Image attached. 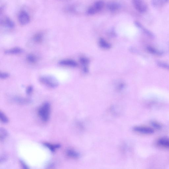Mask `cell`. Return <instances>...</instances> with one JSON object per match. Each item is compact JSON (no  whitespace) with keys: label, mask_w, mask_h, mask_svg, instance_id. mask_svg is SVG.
I'll return each mask as SVG.
<instances>
[{"label":"cell","mask_w":169,"mask_h":169,"mask_svg":"<svg viewBox=\"0 0 169 169\" xmlns=\"http://www.w3.org/2000/svg\"><path fill=\"white\" fill-rule=\"evenodd\" d=\"M135 24L137 26V27L141 29L147 36L151 37V38H154V35L152 33L144 27L138 21L135 22Z\"/></svg>","instance_id":"8fae6325"},{"label":"cell","mask_w":169,"mask_h":169,"mask_svg":"<svg viewBox=\"0 0 169 169\" xmlns=\"http://www.w3.org/2000/svg\"><path fill=\"white\" fill-rule=\"evenodd\" d=\"M0 23L1 25L11 29L14 28L15 26L14 22L7 16L3 17V19L1 18Z\"/></svg>","instance_id":"52a82bcc"},{"label":"cell","mask_w":169,"mask_h":169,"mask_svg":"<svg viewBox=\"0 0 169 169\" xmlns=\"http://www.w3.org/2000/svg\"><path fill=\"white\" fill-rule=\"evenodd\" d=\"M132 3L136 10L139 13H143L147 10V5L144 0H132Z\"/></svg>","instance_id":"3957f363"},{"label":"cell","mask_w":169,"mask_h":169,"mask_svg":"<svg viewBox=\"0 0 169 169\" xmlns=\"http://www.w3.org/2000/svg\"><path fill=\"white\" fill-rule=\"evenodd\" d=\"M7 159L5 155H3L1 156V160H0V161H1V163H3V162H5L6 161V160Z\"/></svg>","instance_id":"83f0119b"},{"label":"cell","mask_w":169,"mask_h":169,"mask_svg":"<svg viewBox=\"0 0 169 169\" xmlns=\"http://www.w3.org/2000/svg\"><path fill=\"white\" fill-rule=\"evenodd\" d=\"M100 44L101 46L104 48H107V49L110 48V45L106 41H105L104 39L102 38L100 39Z\"/></svg>","instance_id":"44dd1931"},{"label":"cell","mask_w":169,"mask_h":169,"mask_svg":"<svg viewBox=\"0 0 169 169\" xmlns=\"http://www.w3.org/2000/svg\"><path fill=\"white\" fill-rule=\"evenodd\" d=\"M133 130L135 132L143 134L150 135L154 133V130L152 128L146 127H135L134 128Z\"/></svg>","instance_id":"8992f818"},{"label":"cell","mask_w":169,"mask_h":169,"mask_svg":"<svg viewBox=\"0 0 169 169\" xmlns=\"http://www.w3.org/2000/svg\"><path fill=\"white\" fill-rule=\"evenodd\" d=\"M33 90V87L32 86H30L26 89V93L28 95H30L32 93Z\"/></svg>","instance_id":"d4e9b609"},{"label":"cell","mask_w":169,"mask_h":169,"mask_svg":"<svg viewBox=\"0 0 169 169\" xmlns=\"http://www.w3.org/2000/svg\"><path fill=\"white\" fill-rule=\"evenodd\" d=\"M59 64L62 66L72 67H76L77 64L75 61L71 60H63L59 61Z\"/></svg>","instance_id":"9c48e42d"},{"label":"cell","mask_w":169,"mask_h":169,"mask_svg":"<svg viewBox=\"0 0 169 169\" xmlns=\"http://www.w3.org/2000/svg\"><path fill=\"white\" fill-rule=\"evenodd\" d=\"M157 64L160 67L169 70V64L168 63L158 61L157 62Z\"/></svg>","instance_id":"ffe728a7"},{"label":"cell","mask_w":169,"mask_h":169,"mask_svg":"<svg viewBox=\"0 0 169 169\" xmlns=\"http://www.w3.org/2000/svg\"><path fill=\"white\" fill-rule=\"evenodd\" d=\"M51 112V105L48 102L44 103L39 109L38 115L41 120L44 122L49 120Z\"/></svg>","instance_id":"6da1fadb"},{"label":"cell","mask_w":169,"mask_h":169,"mask_svg":"<svg viewBox=\"0 0 169 169\" xmlns=\"http://www.w3.org/2000/svg\"><path fill=\"white\" fill-rule=\"evenodd\" d=\"M44 145L49 149L53 152H54L56 149L60 148L61 146V145L59 144H52L48 143H45Z\"/></svg>","instance_id":"9a60e30c"},{"label":"cell","mask_w":169,"mask_h":169,"mask_svg":"<svg viewBox=\"0 0 169 169\" xmlns=\"http://www.w3.org/2000/svg\"><path fill=\"white\" fill-rule=\"evenodd\" d=\"M9 75L8 73H5V72H3L1 73L0 75V78L2 79H5L9 77Z\"/></svg>","instance_id":"484cf974"},{"label":"cell","mask_w":169,"mask_h":169,"mask_svg":"<svg viewBox=\"0 0 169 169\" xmlns=\"http://www.w3.org/2000/svg\"><path fill=\"white\" fill-rule=\"evenodd\" d=\"M169 2V0H152L151 3L154 7L158 8L163 7Z\"/></svg>","instance_id":"ba28073f"},{"label":"cell","mask_w":169,"mask_h":169,"mask_svg":"<svg viewBox=\"0 0 169 169\" xmlns=\"http://www.w3.org/2000/svg\"><path fill=\"white\" fill-rule=\"evenodd\" d=\"M8 135V133L5 129L3 128L0 129V140L1 141H3Z\"/></svg>","instance_id":"e0dca14e"},{"label":"cell","mask_w":169,"mask_h":169,"mask_svg":"<svg viewBox=\"0 0 169 169\" xmlns=\"http://www.w3.org/2000/svg\"><path fill=\"white\" fill-rule=\"evenodd\" d=\"M151 125L155 129H161L162 128V125L156 121H152L151 123Z\"/></svg>","instance_id":"cb8c5ba5"},{"label":"cell","mask_w":169,"mask_h":169,"mask_svg":"<svg viewBox=\"0 0 169 169\" xmlns=\"http://www.w3.org/2000/svg\"><path fill=\"white\" fill-rule=\"evenodd\" d=\"M20 163L22 166L23 168L24 169H28L29 168L28 167L27 165H26V164L22 160L20 161Z\"/></svg>","instance_id":"4316f807"},{"label":"cell","mask_w":169,"mask_h":169,"mask_svg":"<svg viewBox=\"0 0 169 169\" xmlns=\"http://www.w3.org/2000/svg\"><path fill=\"white\" fill-rule=\"evenodd\" d=\"M23 52V50L19 47H15L6 50L5 53L6 54L13 55L22 53Z\"/></svg>","instance_id":"4fadbf2b"},{"label":"cell","mask_w":169,"mask_h":169,"mask_svg":"<svg viewBox=\"0 0 169 169\" xmlns=\"http://www.w3.org/2000/svg\"><path fill=\"white\" fill-rule=\"evenodd\" d=\"M147 50L151 54L155 55L161 56L163 54V52L158 50L151 46H148L147 47Z\"/></svg>","instance_id":"7c38bea8"},{"label":"cell","mask_w":169,"mask_h":169,"mask_svg":"<svg viewBox=\"0 0 169 169\" xmlns=\"http://www.w3.org/2000/svg\"><path fill=\"white\" fill-rule=\"evenodd\" d=\"M40 82L50 88H55L59 85L58 81L54 77L49 75L43 76L39 78Z\"/></svg>","instance_id":"7a4b0ae2"},{"label":"cell","mask_w":169,"mask_h":169,"mask_svg":"<svg viewBox=\"0 0 169 169\" xmlns=\"http://www.w3.org/2000/svg\"><path fill=\"white\" fill-rule=\"evenodd\" d=\"M27 59L28 62L32 63H36L38 60L37 57L33 54L28 55L27 57Z\"/></svg>","instance_id":"d6986e66"},{"label":"cell","mask_w":169,"mask_h":169,"mask_svg":"<svg viewBox=\"0 0 169 169\" xmlns=\"http://www.w3.org/2000/svg\"><path fill=\"white\" fill-rule=\"evenodd\" d=\"M15 101L19 103V104H26V103L30 102V100L27 99L19 97L15 98Z\"/></svg>","instance_id":"603a6c76"},{"label":"cell","mask_w":169,"mask_h":169,"mask_svg":"<svg viewBox=\"0 0 169 169\" xmlns=\"http://www.w3.org/2000/svg\"><path fill=\"white\" fill-rule=\"evenodd\" d=\"M0 119L1 122L4 124H7L9 122L8 118L1 111L0 112Z\"/></svg>","instance_id":"7402d4cb"},{"label":"cell","mask_w":169,"mask_h":169,"mask_svg":"<svg viewBox=\"0 0 169 169\" xmlns=\"http://www.w3.org/2000/svg\"><path fill=\"white\" fill-rule=\"evenodd\" d=\"M107 8L111 11H115L120 7V4L116 2H111L109 3L107 5Z\"/></svg>","instance_id":"5bb4252c"},{"label":"cell","mask_w":169,"mask_h":169,"mask_svg":"<svg viewBox=\"0 0 169 169\" xmlns=\"http://www.w3.org/2000/svg\"><path fill=\"white\" fill-rule=\"evenodd\" d=\"M18 20L19 23L21 25L25 26L29 23L30 17L27 12L25 11H22L19 13Z\"/></svg>","instance_id":"5b68a950"},{"label":"cell","mask_w":169,"mask_h":169,"mask_svg":"<svg viewBox=\"0 0 169 169\" xmlns=\"http://www.w3.org/2000/svg\"><path fill=\"white\" fill-rule=\"evenodd\" d=\"M67 154L68 156L73 158H77L79 157V154L78 153L71 149L67 150Z\"/></svg>","instance_id":"2e32d148"},{"label":"cell","mask_w":169,"mask_h":169,"mask_svg":"<svg viewBox=\"0 0 169 169\" xmlns=\"http://www.w3.org/2000/svg\"><path fill=\"white\" fill-rule=\"evenodd\" d=\"M104 6V1L100 0L96 1L94 5L90 7L87 11L88 14L93 15L99 12L101 10Z\"/></svg>","instance_id":"277c9868"},{"label":"cell","mask_w":169,"mask_h":169,"mask_svg":"<svg viewBox=\"0 0 169 169\" xmlns=\"http://www.w3.org/2000/svg\"><path fill=\"white\" fill-rule=\"evenodd\" d=\"M157 143L159 146L166 148H169V139L162 137L158 140Z\"/></svg>","instance_id":"30bf717a"},{"label":"cell","mask_w":169,"mask_h":169,"mask_svg":"<svg viewBox=\"0 0 169 169\" xmlns=\"http://www.w3.org/2000/svg\"><path fill=\"white\" fill-rule=\"evenodd\" d=\"M43 35L41 33H39L34 35V40L37 43L41 42L43 40Z\"/></svg>","instance_id":"ac0fdd59"}]
</instances>
